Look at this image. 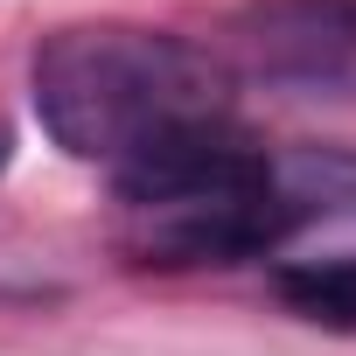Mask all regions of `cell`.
<instances>
[{
  "label": "cell",
  "instance_id": "cell-6",
  "mask_svg": "<svg viewBox=\"0 0 356 356\" xmlns=\"http://www.w3.org/2000/svg\"><path fill=\"white\" fill-rule=\"evenodd\" d=\"M8 161H15V133L0 126V175H8Z\"/></svg>",
  "mask_w": 356,
  "mask_h": 356
},
{
  "label": "cell",
  "instance_id": "cell-2",
  "mask_svg": "<svg viewBox=\"0 0 356 356\" xmlns=\"http://www.w3.org/2000/svg\"><path fill=\"white\" fill-rule=\"evenodd\" d=\"M266 189H280V168L238 112L189 119L112 168V196L126 217L196 210V203H231V196H266Z\"/></svg>",
  "mask_w": 356,
  "mask_h": 356
},
{
  "label": "cell",
  "instance_id": "cell-4",
  "mask_svg": "<svg viewBox=\"0 0 356 356\" xmlns=\"http://www.w3.org/2000/svg\"><path fill=\"white\" fill-rule=\"evenodd\" d=\"M300 196L266 189V196H231V203H196V210H161V217H126L119 252L133 266L189 273V266H245L280 252L300 231Z\"/></svg>",
  "mask_w": 356,
  "mask_h": 356
},
{
  "label": "cell",
  "instance_id": "cell-1",
  "mask_svg": "<svg viewBox=\"0 0 356 356\" xmlns=\"http://www.w3.org/2000/svg\"><path fill=\"white\" fill-rule=\"evenodd\" d=\"M29 98L42 133L70 161L119 168L147 140L231 112V77L210 49L168 35V29H133V22H77L42 35L29 63Z\"/></svg>",
  "mask_w": 356,
  "mask_h": 356
},
{
  "label": "cell",
  "instance_id": "cell-5",
  "mask_svg": "<svg viewBox=\"0 0 356 356\" xmlns=\"http://www.w3.org/2000/svg\"><path fill=\"white\" fill-rule=\"evenodd\" d=\"M280 300L314 321V328H335V335H356V252H335V259H300V266H280Z\"/></svg>",
  "mask_w": 356,
  "mask_h": 356
},
{
  "label": "cell",
  "instance_id": "cell-3",
  "mask_svg": "<svg viewBox=\"0 0 356 356\" xmlns=\"http://www.w3.org/2000/svg\"><path fill=\"white\" fill-rule=\"evenodd\" d=\"M231 42L245 70L286 98H356V0H245Z\"/></svg>",
  "mask_w": 356,
  "mask_h": 356
}]
</instances>
